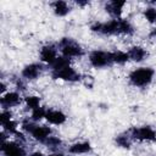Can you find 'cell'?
I'll list each match as a JSON object with an SVG mask.
<instances>
[{"instance_id": "cell-23", "label": "cell", "mask_w": 156, "mask_h": 156, "mask_svg": "<svg viewBox=\"0 0 156 156\" xmlns=\"http://www.w3.org/2000/svg\"><path fill=\"white\" fill-rule=\"evenodd\" d=\"M46 111H48V108H45L44 106H40V107L33 110V111H32V115H30V119H32L33 122H37V121H40V119L45 118Z\"/></svg>"}, {"instance_id": "cell-25", "label": "cell", "mask_w": 156, "mask_h": 156, "mask_svg": "<svg viewBox=\"0 0 156 156\" xmlns=\"http://www.w3.org/2000/svg\"><path fill=\"white\" fill-rule=\"evenodd\" d=\"M12 119V112L10 110H2L1 112V117H0V121H1V124L9 122Z\"/></svg>"}, {"instance_id": "cell-24", "label": "cell", "mask_w": 156, "mask_h": 156, "mask_svg": "<svg viewBox=\"0 0 156 156\" xmlns=\"http://www.w3.org/2000/svg\"><path fill=\"white\" fill-rule=\"evenodd\" d=\"M144 17L150 23H156V7L150 6L144 10Z\"/></svg>"}, {"instance_id": "cell-26", "label": "cell", "mask_w": 156, "mask_h": 156, "mask_svg": "<svg viewBox=\"0 0 156 156\" xmlns=\"http://www.w3.org/2000/svg\"><path fill=\"white\" fill-rule=\"evenodd\" d=\"M15 84H16V88L20 91L26 90V84L23 83V78H15Z\"/></svg>"}, {"instance_id": "cell-17", "label": "cell", "mask_w": 156, "mask_h": 156, "mask_svg": "<svg viewBox=\"0 0 156 156\" xmlns=\"http://www.w3.org/2000/svg\"><path fill=\"white\" fill-rule=\"evenodd\" d=\"M111 57H112V63H118L123 65L129 61V55L128 52L124 51H111Z\"/></svg>"}, {"instance_id": "cell-1", "label": "cell", "mask_w": 156, "mask_h": 156, "mask_svg": "<svg viewBox=\"0 0 156 156\" xmlns=\"http://www.w3.org/2000/svg\"><path fill=\"white\" fill-rule=\"evenodd\" d=\"M90 29L95 33L112 35V34H124L130 35L134 33V28L129 21L123 18H112L107 22H96L91 24Z\"/></svg>"}, {"instance_id": "cell-28", "label": "cell", "mask_w": 156, "mask_h": 156, "mask_svg": "<svg viewBox=\"0 0 156 156\" xmlns=\"http://www.w3.org/2000/svg\"><path fill=\"white\" fill-rule=\"evenodd\" d=\"M28 156H44V154L40 152V151H34V152H32V154L28 155Z\"/></svg>"}, {"instance_id": "cell-21", "label": "cell", "mask_w": 156, "mask_h": 156, "mask_svg": "<svg viewBox=\"0 0 156 156\" xmlns=\"http://www.w3.org/2000/svg\"><path fill=\"white\" fill-rule=\"evenodd\" d=\"M24 104L29 110H35L38 107H40V98L35 96V95H29L24 98Z\"/></svg>"}, {"instance_id": "cell-11", "label": "cell", "mask_w": 156, "mask_h": 156, "mask_svg": "<svg viewBox=\"0 0 156 156\" xmlns=\"http://www.w3.org/2000/svg\"><path fill=\"white\" fill-rule=\"evenodd\" d=\"M124 6H126V1H123V0H112V1H107L105 4V10L113 18H121V15H122V11H123Z\"/></svg>"}, {"instance_id": "cell-16", "label": "cell", "mask_w": 156, "mask_h": 156, "mask_svg": "<svg viewBox=\"0 0 156 156\" xmlns=\"http://www.w3.org/2000/svg\"><path fill=\"white\" fill-rule=\"evenodd\" d=\"M51 6H52V10H54L55 15L56 16H60V17L66 16L71 11L69 5L66 1H63V0H56V1H54L51 4Z\"/></svg>"}, {"instance_id": "cell-18", "label": "cell", "mask_w": 156, "mask_h": 156, "mask_svg": "<svg viewBox=\"0 0 156 156\" xmlns=\"http://www.w3.org/2000/svg\"><path fill=\"white\" fill-rule=\"evenodd\" d=\"M116 144L123 149H129L130 145H132V138L129 135V133H122V134H118L116 136Z\"/></svg>"}, {"instance_id": "cell-29", "label": "cell", "mask_w": 156, "mask_h": 156, "mask_svg": "<svg viewBox=\"0 0 156 156\" xmlns=\"http://www.w3.org/2000/svg\"><path fill=\"white\" fill-rule=\"evenodd\" d=\"M49 156H65L62 152H58V151H55V152H52V154H50Z\"/></svg>"}, {"instance_id": "cell-7", "label": "cell", "mask_w": 156, "mask_h": 156, "mask_svg": "<svg viewBox=\"0 0 156 156\" xmlns=\"http://www.w3.org/2000/svg\"><path fill=\"white\" fill-rule=\"evenodd\" d=\"M1 152L4 156H28L26 149L17 141L1 143Z\"/></svg>"}, {"instance_id": "cell-20", "label": "cell", "mask_w": 156, "mask_h": 156, "mask_svg": "<svg viewBox=\"0 0 156 156\" xmlns=\"http://www.w3.org/2000/svg\"><path fill=\"white\" fill-rule=\"evenodd\" d=\"M49 149H51V150H55V151H58V149L62 146V140L58 138V136H54V135H50L46 140H45V143H44ZM54 151V152H55Z\"/></svg>"}, {"instance_id": "cell-12", "label": "cell", "mask_w": 156, "mask_h": 156, "mask_svg": "<svg viewBox=\"0 0 156 156\" xmlns=\"http://www.w3.org/2000/svg\"><path fill=\"white\" fill-rule=\"evenodd\" d=\"M51 133H52V130H51L50 127H48V126H38V124H35L34 128L32 129V132H30L29 134H30L37 141L44 144L45 140L51 135Z\"/></svg>"}, {"instance_id": "cell-13", "label": "cell", "mask_w": 156, "mask_h": 156, "mask_svg": "<svg viewBox=\"0 0 156 156\" xmlns=\"http://www.w3.org/2000/svg\"><path fill=\"white\" fill-rule=\"evenodd\" d=\"M45 119L51 124L61 126V124H63L66 122L67 116L60 110H48L46 115H45Z\"/></svg>"}, {"instance_id": "cell-15", "label": "cell", "mask_w": 156, "mask_h": 156, "mask_svg": "<svg viewBox=\"0 0 156 156\" xmlns=\"http://www.w3.org/2000/svg\"><path fill=\"white\" fill-rule=\"evenodd\" d=\"M91 151V145L89 141H79L74 143L68 147V152L73 155H80V154H88Z\"/></svg>"}, {"instance_id": "cell-6", "label": "cell", "mask_w": 156, "mask_h": 156, "mask_svg": "<svg viewBox=\"0 0 156 156\" xmlns=\"http://www.w3.org/2000/svg\"><path fill=\"white\" fill-rule=\"evenodd\" d=\"M51 76H52L54 79H62V80H66V82H78L82 78V76L72 66H66L61 69L52 71Z\"/></svg>"}, {"instance_id": "cell-2", "label": "cell", "mask_w": 156, "mask_h": 156, "mask_svg": "<svg viewBox=\"0 0 156 156\" xmlns=\"http://www.w3.org/2000/svg\"><path fill=\"white\" fill-rule=\"evenodd\" d=\"M154 76H155V71L151 67H139L133 69L129 73L128 78L132 85L138 88H144L152 82Z\"/></svg>"}, {"instance_id": "cell-22", "label": "cell", "mask_w": 156, "mask_h": 156, "mask_svg": "<svg viewBox=\"0 0 156 156\" xmlns=\"http://www.w3.org/2000/svg\"><path fill=\"white\" fill-rule=\"evenodd\" d=\"M1 127H2V130H4L5 133H7L9 135H10V134L17 135V134L20 133V132L17 130L18 124H17V122H16V121H13V119H11V121H9V122H6V123L1 124Z\"/></svg>"}, {"instance_id": "cell-9", "label": "cell", "mask_w": 156, "mask_h": 156, "mask_svg": "<svg viewBox=\"0 0 156 156\" xmlns=\"http://www.w3.org/2000/svg\"><path fill=\"white\" fill-rule=\"evenodd\" d=\"M44 69V66L41 63H38V62H33V63H29V65H26L23 68H22V72H21V76L23 79H27V80H34L37 79L41 72Z\"/></svg>"}, {"instance_id": "cell-27", "label": "cell", "mask_w": 156, "mask_h": 156, "mask_svg": "<svg viewBox=\"0 0 156 156\" xmlns=\"http://www.w3.org/2000/svg\"><path fill=\"white\" fill-rule=\"evenodd\" d=\"M149 37H150L151 39H155V40H156V28L151 29V32L149 33Z\"/></svg>"}, {"instance_id": "cell-5", "label": "cell", "mask_w": 156, "mask_h": 156, "mask_svg": "<svg viewBox=\"0 0 156 156\" xmlns=\"http://www.w3.org/2000/svg\"><path fill=\"white\" fill-rule=\"evenodd\" d=\"M89 62L94 68H104L112 65V57L110 51L94 50L89 55Z\"/></svg>"}, {"instance_id": "cell-30", "label": "cell", "mask_w": 156, "mask_h": 156, "mask_svg": "<svg viewBox=\"0 0 156 156\" xmlns=\"http://www.w3.org/2000/svg\"><path fill=\"white\" fill-rule=\"evenodd\" d=\"M88 4H89V1H77V5H80V6H85Z\"/></svg>"}, {"instance_id": "cell-4", "label": "cell", "mask_w": 156, "mask_h": 156, "mask_svg": "<svg viewBox=\"0 0 156 156\" xmlns=\"http://www.w3.org/2000/svg\"><path fill=\"white\" fill-rule=\"evenodd\" d=\"M132 140H139V141H156V132L150 126H143V127H133L128 132Z\"/></svg>"}, {"instance_id": "cell-10", "label": "cell", "mask_w": 156, "mask_h": 156, "mask_svg": "<svg viewBox=\"0 0 156 156\" xmlns=\"http://www.w3.org/2000/svg\"><path fill=\"white\" fill-rule=\"evenodd\" d=\"M21 101H22L21 95L17 91H7V93L2 94L1 99H0V104H1L2 110H10V107L20 105Z\"/></svg>"}, {"instance_id": "cell-3", "label": "cell", "mask_w": 156, "mask_h": 156, "mask_svg": "<svg viewBox=\"0 0 156 156\" xmlns=\"http://www.w3.org/2000/svg\"><path fill=\"white\" fill-rule=\"evenodd\" d=\"M58 48L62 56L69 60L72 57H82L84 55L83 48L78 43H76L72 38H62L58 43Z\"/></svg>"}, {"instance_id": "cell-14", "label": "cell", "mask_w": 156, "mask_h": 156, "mask_svg": "<svg viewBox=\"0 0 156 156\" xmlns=\"http://www.w3.org/2000/svg\"><path fill=\"white\" fill-rule=\"evenodd\" d=\"M128 55H129V60L134 62H141L147 57V51L143 46L135 45L128 50Z\"/></svg>"}, {"instance_id": "cell-8", "label": "cell", "mask_w": 156, "mask_h": 156, "mask_svg": "<svg viewBox=\"0 0 156 156\" xmlns=\"http://www.w3.org/2000/svg\"><path fill=\"white\" fill-rule=\"evenodd\" d=\"M40 61L46 63L48 66L52 65L54 61L58 57L57 56V46L55 44H46L40 49Z\"/></svg>"}, {"instance_id": "cell-19", "label": "cell", "mask_w": 156, "mask_h": 156, "mask_svg": "<svg viewBox=\"0 0 156 156\" xmlns=\"http://www.w3.org/2000/svg\"><path fill=\"white\" fill-rule=\"evenodd\" d=\"M66 66H71V60L61 55V56H58V57L54 61V63L50 65L49 67L51 68V72H52V71L61 69V68H63V67H66Z\"/></svg>"}]
</instances>
